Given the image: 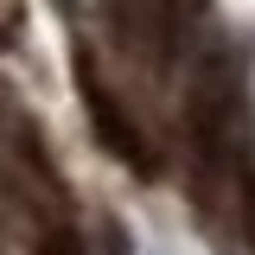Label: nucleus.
<instances>
[{
	"label": "nucleus",
	"mask_w": 255,
	"mask_h": 255,
	"mask_svg": "<svg viewBox=\"0 0 255 255\" xmlns=\"http://www.w3.org/2000/svg\"><path fill=\"white\" fill-rule=\"evenodd\" d=\"M77 90H83V109H90V128H96V140H102L109 153L122 159L128 172L153 179V172H159V153H153V140H147V128H140V122H134V115L122 109V96H115V90H102L90 64L77 70Z\"/></svg>",
	"instance_id": "1"
},
{
	"label": "nucleus",
	"mask_w": 255,
	"mask_h": 255,
	"mask_svg": "<svg viewBox=\"0 0 255 255\" xmlns=\"http://www.w3.org/2000/svg\"><path fill=\"white\" fill-rule=\"evenodd\" d=\"M32 255H90V249H83L70 230H45V236L32 243Z\"/></svg>",
	"instance_id": "2"
}]
</instances>
